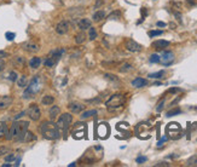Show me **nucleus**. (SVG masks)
Returning <instances> with one entry per match:
<instances>
[{
	"instance_id": "nucleus-46",
	"label": "nucleus",
	"mask_w": 197,
	"mask_h": 167,
	"mask_svg": "<svg viewBox=\"0 0 197 167\" xmlns=\"http://www.w3.org/2000/svg\"><path fill=\"white\" fill-rule=\"evenodd\" d=\"M15 159H16V156H15L13 154H10V155L5 156V161H6V162H12Z\"/></svg>"
},
{
	"instance_id": "nucleus-37",
	"label": "nucleus",
	"mask_w": 197,
	"mask_h": 167,
	"mask_svg": "<svg viewBox=\"0 0 197 167\" xmlns=\"http://www.w3.org/2000/svg\"><path fill=\"white\" fill-rule=\"evenodd\" d=\"M163 34V30H150L148 33V35L150 38H155V36H158V35H162Z\"/></svg>"
},
{
	"instance_id": "nucleus-7",
	"label": "nucleus",
	"mask_w": 197,
	"mask_h": 167,
	"mask_svg": "<svg viewBox=\"0 0 197 167\" xmlns=\"http://www.w3.org/2000/svg\"><path fill=\"white\" fill-rule=\"evenodd\" d=\"M26 114H27V115L29 116V119L33 120V121H38V120L41 118L40 108H39L38 104H35V103H33V104H30V105L28 107V109L26 110Z\"/></svg>"
},
{
	"instance_id": "nucleus-31",
	"label": "nucleus",
	"mask_w": 197,
	"mask_h": 167,
	"mask_svg": "<svg viewBox=\"0 0 197 167\" xmlns=\"http://www.w3.org/2000/svg\"><path fill=\"white\" fill-rule=\"evenodd\" d=\"M104 79L110 82H119V78L116 75H114V74H108V73L104 74Z\"/></svg>"
},
{
	"instance_id": "nucleus-35",
	"label": "nucleus",
	"mask_w": 197,
	"mask_h": 167,
	"mask_svg": "<svg viewBox=\"0 0 197 167\" xmlns=\"http://www.w3.org/2000/svg\"><path fill=\"white\" fill-rule=\"evenodd\" d=\"M186 166H197V155L191 156V157L187 160Z\"/></svg>"
},
{
	"instance_id": "nucleus-12",
	"label": "nucleus",
	"mask_w": 197,
	"mask_h": 167,
	"mask_svg": "<svg viewBox=\"0 0 197 167\" xmlns=\"http://www.w3.org/2000/svg\"><path fill=\"white\" fill-rule=\"evenodd\" d=\"M69 29H70V24H69L68 21H61V22L56 26V32H57V34H59V35L67 34V33L69 32Z\"/></svg>"
},
{
	"instance_id": "nucleus-22",
	"label": "nucleus",
	"mask_w": 197,
	"mask_h": 167,
	"mask_svg": "<svg viewBox=\"0 0 197 167\" xmlns=\"http://www.w3.org/2000/svg\"><path fill=\"white\" fill-rule=\"evenodd\" d=\"M33 141H37V136H35L34 133H31V132H29V131H27L24 133V136H23V138H22L21 142L29 143V142H33Z\"/></svg>"
},
{
	"instance_id": "nucleus-47",
	"label": "nucleus",
	"mask_w": 197,
	"mask_h": 167,
	"mask_svg": "<svg viewBox=\"0 0 197 167\" xmlns=\"http://www.w3.org/2000/svg\"><path fill=\"white\" fill-rule=\"evenodd\" d=\"M167 139H168V137H162V138H161L158 142H157V146H161V145H163V143H166L167 142Z\"/></svg>"
},
{
	"instance_id": "nucleus-44",
	"label": "nucleus",
	"mask_w": 197,
	"mask_h": 167,
	"mask_svg": "<svg viewBox=\"0 0 197 167\" xmlns=\"http://www.w3.org/2000/svg\"><path fill=\"white\" fill-rule=\"evenodd\" d=\"M168 93H178V92H182V88H179V87H172V88H169L168 91Z\"/></svg>"
},
{
	"instance_id": "nucleus-51",
	"label": "nucleus",
	"mask_w": 197,
	"mask_h": 167,
	"mask_svg": "<svg viewBox=\"0 0 197 167\" xmlns=\"http://www.w3.org/2000/svg\"><path fill=\"white\" fill-rule=\"evenodd\" d=\"M23 115H26V111H22V113H20L18 115H16V118H15V120H18L20 118H22Z\"/></svg>"
},
{
	"instance_id": "nucleus-39",
	"label": "nucleus",
	"mask_w": 197,
	"mask_h": 167,
	"mask_svg": "<svg viewBox=\"0 0 197 167\" xmlns=\"http://www.w3.org/2000/svg\"><path fill=\"white\" fill-rule=\"evenodd\" d=\"M120 17H121V12L120 11H114L111 15H109L108 20H119Z\"/></svg>"
},
{
	"instance_id": "nucleus-6",
	"label": "nucleus",
	"mask_w": 197,
	"mask_h": 167,
	"mask_svg": "<svg viewBox=\"0 0 197 167\" xmlns=\"http://www.w3.org/2000/svg\"><path fill=\"white\" fill-rule=\"evenodd\" d=\"M71 122H73V115H71L70 113H64V114L58 116L57 126H58L59 129H62L64 133H67V131H68V128H69Z\"/></svg>"
},
{
	"instance_id": "nucleus-15",
	"label": "nucleus",
	"mask_w": 197,
	"mask_h": 167,
	"mask_svg": "<svg viewBox=\"0 0 197 167\" xmlns=\"http://www.w3.org/2000/svg\"><path fill=\"white\" fill-rule=\"evenodd\" d=\"M13 99L11 96H1L0 97V109H6L12 104Z\"/></svg>"
},
{
	"instance_id": "nucleus-9",
	"label": "nucleus",
	"mask_w": 197,
	"mask_h": 167,
	"mask_svg": "<svg viewBox=\"0 0 197 167\" xmlns=\"http://www.w3.org/2000/svg\"><path fill=\"white\" fill-rule=\"evenodd\" d=\"M160 62L162 63L165 67L171 65L174 62V53L172 51H163L162 56L160 57Z\"/></svg>"
},
{
	"instance_id": "nucleus-36",
	"label": "nucleus",
	"mask_w": 197,
	"mask_h": 167,
	"mask_svg": "<svg viewBox=\"0 0 197 167\" xmlns=\"http://www.w3.org/2000/svg\"><path fill=\"white\" fill-rule=\"evenodd\" d=\"M165 102H166L165 98H162V99L158 102V104H157V107H156V111H157V113H161V111L163 110V108H165Z\"/></svg>"
},
{
	"instance_id": "nucleus-26",
	"label": "nucleus",
	"mask_w": 197,
	"mask_h": 167,
	"mask_svg": "<svg viewBox=\"0 0 197 167\" xmlns=\"http://www.w3.org/2000/svg\"><path fill=\"white\" fill-rule=\"evenodd\" d=\"M85 41H86V35H85V33H83V30H82L81 33L76 34V36H75V43L79 44V45H81V44H83Z\"/></svg>"
},
{
	"instance_id": "nucleus-21",
	"label": "nucleus",
	"mask_w": 197,
	"mask_h": 167,
	"mask_svg": "<svg viewBox=\"0 0 197 167\" xmlns=\"http://www.w3.org/2000/svg\"><path fill=\"white\" fill-rule=\"evenodd\" d=\"M96 115H97V110L96 109H91V110H83L81 113V115H80V118H81V120H86L88 118L96 116Z\"/></svg>"
},
{
	"instance_id": "nucleus-52",
	"label": "nucleus",
	"mask_w": 197,
	"mask_h": 167,
	"mask_svg": "<svg viewBox=\"0 0 197 167\" xmlns=\"http://www.w3.org/2000/svg\"><path fill=\"white\" fill-rule=\"evenodd\" d=\"M156 26H157V27H166L167 24H166L165 22H161V21H158V22L156 23Z\"/></svg>"
},
{
	"instance_id": "nucleus-32",
	"label": "nucleus",
	"mask_w": 197,
	"mask_h": 167,
	"mask_svg": "<svg viewBox=\"0 0 197 167\" xmlns=\"http://www.w3.org/2000/svg\"><path fill=\"white\" fill-rule=\"evenodd\" d=\"M13 62H15V64H16L17 67L22 68V67L24 65V63H26V60H24L23 57H21V56H17V57H15Z\"/></svg>"
},
{
	"instance_id": "nucleus-24",
	"label": "nucleus",
	"mask_w": 197,
	"mask_h": 167,
	"mask_svg": "<svg viewBox=\"0 0 197 167\" xmlns=\"http://www.w3.org/2000/svg\"><path fill=\"white\" fill-rule=\"evenodd\" d=\"M16 82H17V86H18V87H21V88L26 87V86H27V84H28L27 77H26V75H21L20 78H17Z\"/></svg>"
},
{
	"instance_id": "nucleus-13",
	"label": "nucleus",
	"mask_w": 197,
	"mask_h": 167,
	"mask_svg": "<svg viewBox=\"0 0 197 167\" xmlns=\"http://www.w3.org/2000/svg\"><path fill=\"white\" fill-rule=\"evenodd\" d=\"M86 136V124H83V126L81 128H78L76 126H74L73 129V138L75 139H81Z\"/></svg>"
},
{
	"instance_id": "nucleus-42",
	"label": "nucleus",
	"mask_w": 197,
	"mask_h": 167,
	"mask_svg": "<svg viewBox=\"0 0 197 167\" xmlns=\"http://www.w3.org/2000/svg\"><path fill=\"white\" fill-rule=\"evenodd\" d=\"M15 36H16V34L12 33V32H6V33H5V38H6L9 41H12V40L15 39Z\"/></svg>"
},
{
	"instance_id": "nucleus-8",
	"label": "nucleus",
	"mask_w": 197,
	"mask_h": 167,
	"mask_svg": "<svg viewBox=\"0 0 197 167\" xmlns=\"http://www.w3.org/2000/svg\"><path fill=\"white\" fill-rule=\"evenodd\" d=\"M97 135L102 139H106L110 135V127L106 122H100L97 126Z\"/></svg>"
},
{
	"instance_id": "nucleus-49",
	"label": "nucleus",
	"mask_w": 197,
	"mask_h": 167,
	"mask_svg": "<svg viewBox=\"0 0 197 167\" xmlns=\"http://www.w3.org/2000/svg\"><path fill=\"white\" fill-rule=\"evenodd\" d=\"M4 68H5V62L3 58H0V71L4 70Z\"/></svg>"
},
{
	"instance_id": "nucleus-18",
	"label": "nucleus",
	"mask_w": 197,
	"mask_h": 167,
	"mask_svg": "<svg viewBox=\"0 0 197 167\" xmlns=\"http://www.w3.org/2000/svg\"><path fill=\"white\" fill-rule=\"evenodd\" d=\"M78 26H79V28L81 29V30H86V29H89L92 27V22L88 20V18H81V20L79 21V23H78Z\"/></svg>"
},
{
	"instance_id": "nucleus-25",
	"label": "nucleus",
	"mask_w": 197,
	"mask_h": 167,
	"mask_svg": "<svg viewBox=\"0 0 197 167\" xmlns=\"http://www.w3.org/2000/svg\"><path fill=\"white\" fill-rule=\"evenodd\" d=\"M7 132H9V128H7L6 122L0 121V138H1V137H6Z\"/></svg>"
},
{
	"instance_id": "nucleus-34",
	"label": "nucleus",
	"mask_w": 197,
	"mask_h": 167,
	"mask_svg": "<svg viewBox=\"0 0 197 167\" xmlns=\"http://www.w3.org/2000/svg\"><path fill=\"white\" fill-rule=\"evenodd\" d=\"M96 38H97V30H96V28L91 27V28H89V33H88V39L89 40H94Z\"/></svg>"
},
{
	"instance_id": "nucleus-53",
	"label": "nucleus",
	"mask_w": 197,
	"mask_h": 167,
	"mask_svg": "<svg viewBox=\"0 0 197 167\" xmlns=\"http://www.w3.org/2000/svg\"><path fill=\"white\" fill-rule=\"evenodd\" d=\"M155 166H156V167H158V166H169V165H168L167 162H158V163H156Z\"/></svg>"
},
{
	"instance_id": "nucleus-57",
	"label": "nucleus",
	"mask_w": 197,
	"mask_h": 167,
	"mask_svg": "<svg viewBox=\"0 0 197 167\" xmlns=\"http://www.w3.org/2000/svg\"><path fill=\"white\" fill-rule=\"evenodd\" d=\"M76 163L75 162H71V163H69V167H73V166H75Z\"/></svg>"
},
{
	"instance_id": "nucleus-27",
	"label": "nucleus",
	"mask_w": 197,
	"mask_h": 167,
	"mask_svg": "<svg viewBox=\"0 0 197 167\" xmlns=\"http://www.w3.org/2000/svg\"><path fill=\"white\" fill-rule=\"evenodd\" d=\"M104 17H105V12H104V11H97V12L93 13V17H92V18H93L94 22H100Z\"/></svg>"
},
{
	"instance_id": "nucleus-16",
	"label": "nucleus",
	"mask_w": 197,
	"mask_h": 167,
	"mask_svg": "<svg viewBox=\"0 0 197 167\" xmlns=\"http://www.w3.org/2000/svg\"><path fill=\"white\" fill-rule=\"evenodd\" d=\"M151 46H152L154 49H156V50H163V49H166V47L169 46V41H167V40H162V39L155 40V41L151 44Z\"/></svg>"
},
{
	"instance_id": "nucleus-54",
	"label": "nucleus",
	"mask_w": 197,
	"mask_h": 167,
	"mask_svg": "<svg viewBox=\"0 0 197 167\" xmlns=\"http://www.w3.org/2000/svg\"><path fill=\"white\" fill-rule=\"evenodd\" d=\"M102 4H103V0H97V3H96V7L98 9V7H99Z\"/></svg>"
},
{
	"instance_id": "nucleus-4",
	"label": "nucleus",
	"mask_w": 197,
	"mask_h": 167,
	"mask_svg": "<svg viewBox=\"0 0 197 167\" xmlns=\"http://www.w3.org/2000/svg\"><path fill=\"white\" fill-rule=\"evenodd\" d=\"M41 87H42V82H41L40 75H35V77L30 80V82H29V85L27 86L26 91L23 92V98H24V99H29V98L33 97L34 95H37L38 92L41 90Z\"/></svg>"
},
{
	"instance_id": "nucleus-3",
	"label": "nucleus",
	"mask_w": 197,
	"mask_h": 167,
	"mask_svg": "<svg viewBox=\"0 0 197 167\" xmlns=\"http://www.w3.org/2000/svg\"><path fill=\"white\" fill-rule=\"evenodd\" d=\"M124 103H126V96L122 95V93H116V95H113L105 102V107L110 113H114V111L122 109Z\"/></svg>"
},
{
	"instance_id": "nucleus-19",
	"label": "nucleus",
	"mask_w": 197,
	"mask_h": 167,
	"mask_svg": "<svg viewBox=\"0 0 197 167\" xmlns=\"http://www.w3.org/2000/svg\"><path fill=\"white\" fill-rule=\"evenodd\" d=\"M23 49L28 52H37V51H39V45L33 41H28V43L23 44Z\"/></svg>"
},
{
	"instance_id": "nucleus-20",
	"label": "nucleus",
	"mask_w": 197,
	"mask_h": 167,
	"mask_svg": "<svg viewBox=\"0 0 197 167\" xmlns=\"http://www.w3.org/2000/svg\"><path fill=\"white\" fill-rule=\"evenodd\" d=\"M148 85V80L143 79V78H135L133 81H132V86L135 87V88H140V87H144Z\"/></svg>"
},
{
	"instance_id": "nucleus-14",
	"label": "nucleus",
	"mask_w": 197,
	"mask_h": 167,
	"mask_svg": "<svg viewBox=\"0 0 197 167\" xmlns=\"http://www.w3.org/2000/svg\"><path fill=\"white\" fill-rule=\"evenodd\" d=\"M68 108H69V110L71 111V113H74V114H79V113H81V111L85 109V105H83V104H81V103L73 102V103H70V104L68 105Z\"/></svg>"
},
{
	"instance_id": "nucleus-56",
	"label": "nucleus",
	"mask_w": 197,
	"mask_h": 167,
	"mask_svg": "<svg viewBox=\"0 0 197 167\" xmlns=\"http://www.w3.org/2000/svg\"><path fill=\"white\" fill-rule=\"evenodd\" d=\"M10 166H12L11 163H9V162H6V163H4L3 165V167H10Z\"/></svg>"
},
{
	"instance_id": "nucleus-33",
	"label": "nucleus",
	"mask_w": 197,
	"mask_h": 167,
	"mask_svg": "<svg viewBox=\"0 0 197 167\" xmlns=\"http://www.w3.org/2000/svg\"><path fill=\"white\" fill-rule=\"evenodd\" d=\"M182 113V109L180 108H175V109H172L169 110L168 113H167V118H171V116H174V115H178V114H180Z\"/></svg>"
},
{
	"instance_id": "nucleus-50",
	"label": "nucleus",
	"mask_w": 197,
	"mask_h": 167,
	"mask_svg": "<svg viewBox=\"0 0 197 167\" xmlns=\"http://www.w3.org/2000/svg\"><path fill=\"white\" fill-rule=\"evenodd\" d=\"M7 56H9L7 52H5V51H0V58H5V57H7Z\"/></svg>"
},
{
	"instance_id": "nucleus-58",
	"label": "nucleus",
	"mask_w": 197,
	"mask_h": 167,
	"mask_svg": "<svg viewBox=\"0 0 197 167\" xmlns=\"http://www.w3.org/2000/svg\"><path fill=\"white\" fill-rule=\"evenodd\" d=\"M154 85H155V86H160V85H161V82H155Z\"/></svg>"
},
{
	"instance_id": "nucleus-48",
	"label": "nucleus",
	"mask_w": 197,
	"mask_h": 167,
	"mask_svg": "<svg viewBox=\"0 0 197 167\" xmlns=\"http://www.w3.org/2000/svg\"><path fill=\"white\" fill-rule=\"evenodd\" d=\"M173 13H174V16H175L176 20H178L179 22H182V13H180V12H178V11H174Z\"/></svg>"
},
{
	"instance_id": "nucleus-30",
	"label": "nucleus",
	"mask_w": 197,
	"mask_h": 167,
	"mask_svg": "<svg viewBox=\"0 0 197 167\" xmlns=\"http://www.w3.org/2000/svg\"><path fill=\"white\" fill-rule=\"evenodd\" d=\"M131 70H133V65L130 64V63H123V64L120 67V71H121V73H128V71H131Z\"/></svg>"
},
{
	"instance_id": "nucleus-5",
	"label": "nucleus",
	"mask_w": 197,
	"mask_h": 167,
	"mask_svg": "<svg viewBox=\"0 0 197 167\" xmlns=\"http://www.w3.org/2000/svg\"><path fill=\"white\" fill-rule=\"evenodd\" d=\"M166 132L168 135L169 138L172 139H179L183 136V129L178 122H171L168 124V126L166 127Z\"/></svg>"
},
{
	"instance_id": "nucleus-40",
	"label": "nucleus",
	"mask_w": 197,
	"mask_h": 167,
	"mask_svg": "<svg viewBox=\"0 0 197 167\" xmlns=\"http://www.w3.org/2000/svg\"><path fill=\"white\" fill-rule=\"evenodd\" d=\"M149 61H150V63H158V62H160V56L156 54V53H152V54L150 56Z\"/></svg>"
},
{
	"instance_id": "nucleus-45",
	"label": "nucleus",
	"mask_w": 197,
	"mask_h": 167,
	"mask_svg": "<svg viewBox=\"0 0 197 167\" xmlns=\"http://www.w3.org/2000/svg\"><path fill=\"white\" fill-rule=\"evenodd\" d=\"M146 160H148V157H146V156H138V157L135 159V162L140 165V163H143V162H145Z\"/></svg>"
},
{
	"instance_id": "nucleus-23",
	"label": "nucleus",
	"mask_w": 197,
	"mask_h": 167,
	"mask_svg": "<svg viewBox=\"0 0 197 167\" xmlns=\"http://www.w3.org/2000/svg\"><path fill=\"white\" fill-rule=\"evenodd\" d=\"M41 64V58L40 57H33L30 61H29V67L33 68V69H38Z\"/></svg>"
},
{
	"instance_id": "nucleus-2",
	"label": "nucleus",
	"mask_w": 197,
	"mask_h": 167,
	"mask_svg": "<svg viewBox=\"0 0 197 167\" xmlns=\"http://www.w3.org/2000/svg\"><path fill=\"white\" fill-rule=\"evenodd\" d=\"M40 132L44 138L48 139V141H53V139H58L61 137V132L59 128L57 126V124L51 121H44L40 126Z\"/></svg>"
},
{
	"instance_id": "nucleus-55",
	"label": "nucleus",
	"mask_w": 197,
	"mask_h": 167,
	"mask_svg": "<svg viewBox=\"0 0 197 167\" xmlns=\"http://www.w3.org/2000/svg\"><path fill=\"white\" fill-rule=\"evenodd\" d=\"M20 162H21V157H18V159H17V161H16L15 166H18V165H20Z\"/></svg>"
},
{
	"instance_id": "nucleus-38",
	"label": "nucleus",
	"mask_w": 197,
	"mask_h": 167,
	"mask_svg": "<svg viewBox=\"0 0 197 167\" xmlns=\"http://www.w3.org/2000/svg\"><path fill=\"white\" fill-rule=\"evenodd\" d=\"M44 64H45V67H47V68H51V67H53L56 63H55V61H53L51 57H47L45 61H44Z\"/></svg>"
},
{
	"instance_id": "nucleus-17",
	"label": "nucleus",
	"mask_w": 197,
	"mask_h": 167,
	"mask_svg": "<svg viewBox=\"0 0 197 167\" xmlns=\"http://www.w3.org/2000/svg\"><path fill=\"white\" fill-rule=\"evenodd\" d=\"M59 114H61V108H59L58 105H53V107H51V109L48 110V115H50V119H51L52 121L56 120V119H58Z\"/></svg>"
},
{
	"instance_id": "nucleus-43",
	"label": "nucleus",
	"mask_w": 197,
	"mask_h": 167,
	"mask_svg": "<svg viewBox=\"0 0 197 167\" xmlns=\"http://www.w3.org/2000/svg\"><path fill=\"white\" fill-rule=\"evenodd\" d=\"M7 153H10V148H7V146H0V156H3L5 154H7Z\"/></svg>"
},
{
	"instance_id": "nucleus-41",
	"label": "nucleus",
	"mask_w": 197,
	"mask_h": 167,
	"mask_svg": "<svg viewBox=\"0 0 197 167\" xmlns=\"http://www.w3.org/2000/svg\"><path fill=\"white\" fill-rule=\"evenodd\" d=\"M9 80L12 81V82H15V81L17 80V73H16L15 70H12V71L9 73Z\"/></svg>"
},
{
	"instance_id": "nucleus-1",
	"label": "nucleus",
	"mask_w": 197,
	"mask_h": 167,
	"mask_svg": "<svg viewBox=\"0 0 197 167\" xmlns=\"http://www.w3.org/2000/svg\"><path fill=\"white\" fill-rule=\"evenodd\" d=\"M28 127H29V122L28 121H15L9 132L6 135V139L7 141H11V139H15L17 142H21L24 133L28 131Z\"/></svg>"
},
{
	"instance_id": "nucleus-10",
	"label": "nucleus",
	"mask_w": 197,
	"mask_h": 167,
	"mask_svg": "<svg viewBox=\"0 0 197 167\" xmlns=\"http://www.w3.org/2000/svg\"><path fill=\"white\" fill-rule=\"evenodd\" d=\"M124 46H126V49L130 51V52H140L143 50V46L140 44H138L135 40L133 39H128L126 41V44H124Z\"/></svg>"
},
{
	"instance_id": "nucleus-28",
	"label": "nucleus",
	"mask_w": 197,
	"mask_h": 167,
	"mask_svg": "<svg viewBox=\"0 0 197 167\" xmlns=\"http://www.w3.org/2000/svg\"><path fill=\"white\" fill-rule=\"evenodd\" d=\"M53 102H55V98H53L52 96H50V95L44 96L42 99H41V103L44 105H51V104H53Z\"/></svg>"
},
{
	"instance_id": "nucleus-29",
	"label": "nucleus",
	"mask_w": 197,
	"mask_h": 167,
	"mask_svg": "<svg viewBox=\"0 0 197 167\" xmlns=\"http://www.w3.org/2000/svg\"><path fill=\"white\" fill-rule=\"evenodd\" d=\"M163 75H165V70H160L156 73H150L149 78L150 79H161V78H163Z\"/></svg>"
},
{
	"instance_id": "nucleus-11",
	"label": "nucleus",
	"mask_w": 197,
	"mask_h": 167,
	"mask_svg": "<svg viewBox=\"0 0 197 167\" xmlns=\"http://www.w3.org/2000/svg\"><path fill=\"white\" fill-rule=\"evenodd\" d=\"M65 53V49L64 47H61V49H55V50H52L48 54V57H51L53 61H55V63H57L61 58H62V56Z\"/></svg>"
}]
</instances>
